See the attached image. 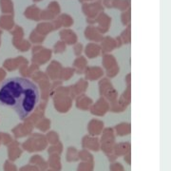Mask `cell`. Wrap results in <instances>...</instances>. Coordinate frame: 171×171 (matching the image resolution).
I'll return each instance as SVG.
<instances>
[{
  "instance_id": "obj_1",
  "label": "cell",
  "mask_w": 171,
  "mask_h": 171,
  "mask_svg": "<svg viewBox=\"0 0 171 171\" xmlns=\"http://www.w3.org/2000/svg\"><path fill=\"white\" fill-rule=\"evenodd\" d=\"M40 101L37 86L23 77L5 80L0 87V105L12 109L20 119L30 115Z\"/></svg>"
}]
</instances>
